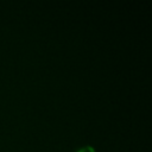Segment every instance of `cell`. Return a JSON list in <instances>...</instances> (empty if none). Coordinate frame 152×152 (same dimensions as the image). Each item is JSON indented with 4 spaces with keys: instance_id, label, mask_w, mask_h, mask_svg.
Segmentation results:
<instances>
[{
    "instance_id": "1",
    "label": "cell",
    "mask_w": 152,
    "mask_h": 152,
    "mask_svg": "<svg viewBox=\"0 0 152 152\" xmlns=\"http://www.w3.org/2000/svg\"><path fill=\"white\" fill-rule=\"evenodd\" d=\"M76 152H95V150H94L91 146H84V147L80 148V150L76 151Z\"/></svg>"
}]
</instances>
